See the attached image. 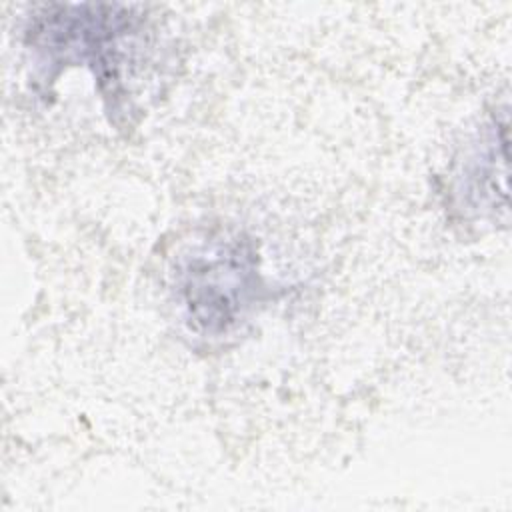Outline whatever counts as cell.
<instances>
[{
  "label": "cell",
  "mask_w": 512,
  "mask_h": 512,
  "mask_svg": "<svg viewBox=\"0 0 512 512\" xmlns=\"http://www.w3.org/2000/svg\"><path fill=\"white\" fill-rule=\"evenodd\" d=\"M138 16L124 4L42 6L30 20L26 46L48 70V78L68 66H88L116 92L124 48H134Z\"/></svg>",
  "instance_id": "6da1fadb"
},
{
  "label": "cell",
  "mask_w": 512,
  "mask_h": 512,
  "mask_svg": "<svg viewBox=\"0 0 512 512\" xmlns=\"http://www.w3.org/2000/svg\"><path fill=\"white\" fill-rule=\"evenodd\" d=\"M258 258L248 240H226L194 252L178 272V296L188 326L204 336L236 328L260 300Z\"/></svg>",
  "instance_id": "7a4b0ae2"
}]
</instances>
